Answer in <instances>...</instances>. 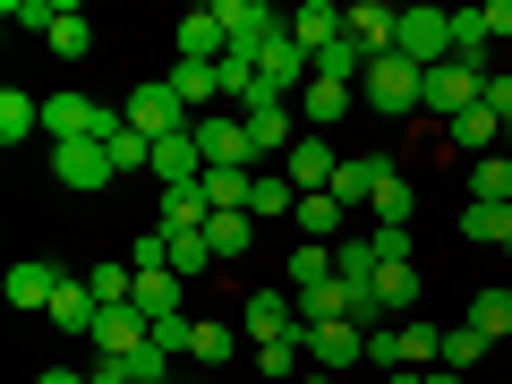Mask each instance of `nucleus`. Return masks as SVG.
<instances>
[{
  "label": "nucleus",
  "mask_w": 512,
  "mask_h": 384,
  "mask_svg": "<svg viewBox=\"0 0 512 384\" xmlns=\"http://www.w3.org/2000/svg\"><path fill=\"white\" fill-rule=\"evenodd\" d=\"M120 120L137 128L146 146H163V137H180V128H197V120H188V103L171 94V77H154V86H137V94L120 103Z\"/></svg>",
  "instance_id": "7ed1b4c3"
},
{
  "label": "nucleus",
  "mask_w": 512,
  "mask_h": 384,
  "mask_svg": "<svg viewBox=\"0 0 512 384\" xmlns=\"http://www.w3.org/2000/svg\"><path fill=\"white\" fill-rule=\"evenodd\" d=\"M419 299H427V274H419V265H376V308H384V316H402V325H410Z\"/></svg>",
  "instance_id": "2eb2a0df"
},
{
  "label": "nucleus",
  "mask_w": 512,
  "mask_h": 384,
  "mask_svg": "<svg viewBox=\"0 0 512 384\" xmlns=\"http://www.w3.org/2000/svg\"><path fill=\"white\" fill-rule=\"evenodd\" d=\"M316 282H333V248L299 239V248H291V299H299V291H316Z\"/></svg>",
  "instance_id": "72a5a7b5"
},
{
  "label": "nucleus",
  "mask_w": 512,
  "mask_h": 384,
  "mask_svg": "<svg viewBox=\"0 0 512 384\" xmlns=\"http://www.w3.org/2000/svg\"><path fill=\"white\" fill-rule=\"evenodd\" d=\"M231 350H239V333H231V325H205V316H197V342H188V359H231Z\"/></svg>",
  "instance_id": "79ce46f5"
},
{
  "label": "nucleus",
  "mask_w": 512,
  "mask_h": 384,
  "mask_svg": "<svg viewBox=\"0 0 512 384\" xmlns=\"http://www.w3.org/2000/svg\"><path fill=\"white\" fill-rule=\"evenodd\" d=\"M188 342H197V316H154V350L163 359H188Z\"/></svg>",
  "instance_id": "ea45409f"
},
{
  "label": "nucleus",
  "mask_w": 512,
  "mask_h": 384,
  "mask_svg": "<svg viewBox=\"0 0 512 384\" xmlns=\"http://www.w3.org/2000/svg\"><path fill=\"white\" fill-rule=\"evenodd\" d=\"M52 171H60V188H77V197H94V188L120 180V171H111V146H94V137H77V146H52Z\"/></svg>",
  "instance_id": "6e6552de"
},
{
  "label": "nucleus",
  "mask_w": 512,
  "mask_h": 384,
  "mask_svg": "<svg viewBox=\"0 0 512 384\" xmlns=\"http://www.w3.org/2000/svg\"><path fill=\"white\" fill-rule=\"evenodd\" d=\"M478 94H487V69H461V60H444V69H427V111H436L444 128H453L461 111H478Z\"/></svg>",
  "instance_id": "423d86ee"
},
{
  "label": "nucleus",
  "mask_w": 512,
  "mask_h": 384,
  "mask_svg": "<svg viewBox=\"0 0 512 384\" xmlns=\"http://www.w3.org/2000/svg\"><path fill=\"white\" fill-rule=\"evenodd\" d=\"M197 146H205V171H256V137L239 111H205L197 120Z\"/></svg>",
  "instance_id": "20e7f679"
},
{
  "label": "nucleus",
  "mask_w": 512,
  "mask_h": 384,
  "mask_svg": "<svg viewBox=\"0 0 512 384\" xmlns=\"http://www.w3.org/2000/svg\"><path fill=\"white\" fill-rule=\"evenodd\" d=\"M239 325H248L256 350H265V342H299V333H308V325H299V299H291V291H248V299H239Z\"/></svg>",
  "instance_id": "39448f33"
},
{
  "label": "nucleus",
  "mask_w": 512,
  "mask_h": 384,
  "mask_svg": "<svg viewBox=\"0 0 512 384\" xmlns=\"http://www.w3.org/2000/svg\"><path fill=\"white\" fill-rule=\"evenodd\" d=\"M163 239H171V274H180V282H197L205 265H214V248H205V231H163Z\"/></svg>",
  "instance_id": "f704fd0d"
},
{
  "label": "nucleus",
  "mask_w": 512,
  "mask_h": 384,
  "mask_svg": "<svg viewBox=\"0 0 512 384\" xmlns=\"http://www.w3.org/2000/svg\"><path fill=\"white\" fill-rule=\"evenodd\" d=\"M487 35H495V43L512 35V0H487Z\"/></svg>",
  "instance_id": "a18cd8bd"
},
{
  "label": "nucleus",
  "mask_w": 512,
  "mask_h": 384,
  "mask_svg": "<svg viewBox=\"0 0 512 384\" xmlns=\"http://www.w3.org/2000/svg\"><path fill=\"white\" fill-rule=\"evenodd\" d=\"M393 26H402V9H384V0H350V9H342V35L359 43L367 60L393 52Z\"/></svg>",
  "instance_id": "9d476101"
},
{
  "label": "nucleus",
  "mask_w": 512,
  "mask_h": 384,
  "mask_svg": "<svg viewBox=\"0 0 512 384\" xmlns=\"http://www.w3.org/2000/svg\"><path fill=\"white\" fill-rule=\"evenodd\" d=\"M205 248H214V265L248 256L256 248V214H214V222H205Z\"/></svg>",
  "instance_id": "bb28decb"
},
{
  "label": "nucleus",
  "mask_w": 512,
  "mask_h": 384,
  "mask_svg": "<svg viewBox=\"0 0 512 384\" xmlns=\"http://www.w3.org/2000/svg\"><path fill=\"white\" fill-rule=\"evenodd\" d=\"M350 103H359V86H333V77H308V86H299V111H308V128H316V137H325V128L342 120Z\"/></svg>",
  "instance_id": "aec40b11"
},
{
  "label": "nucleus",
  "mask_w": 512,
  "mask_h": 384,
  "mask_svg": "<svg viewBox=\"0 0 512 384\" xmlns=\"http://www.w3.org/2000/svg\"><path fill=\"white\" fill-rule=\"evenodd\" d=\"M402 333V367H444V325L436 316H410V325H393Z\"/></svg>",
  "instance_id": "c85d7f7f"
},
{
  "label": "nucleus",
  "mask_w": 512,
  "mask_h": 384,
  "mask_svg": "<svg viewBox=\"0 0 512 384\" xmlns=\"http://www.w3.org/2000/svg\"><path fill=\"white\" fill-rule=\"evenodd\" d=\"M444 137H453V154H478V163H487V154H504V120H495L487 103H478V111H461V120L444 128Z\"/></svg>",
  "instance_id": "6ab92c4d"
},
{
  "label": "nucleus",
  "mask_w": 512,
  "mask_h": 384,
  "mask_svg": "<svg viewBox=\"0 0 512 384\" xmlns=\"http://www.w3.org/2000/svg\"><path fill=\"white\" fill-rule=\"evenodd\" d=\"M367 367H402V333H393V325L367 333Z\"/></svg>",
  "instance_id": "37998d69"
},
{
  "label": "nucleus",
  "mask_w": 512,
  "mask_h": 384,
  "mask_svg": "<svg viewBox=\"0 0 512 384\" xmlns=\"http://www.w3.org/2000/svg\"><path fill=\"white\" fill-rule=\"evenodd\" d=\"M52 52H60V60H86V52H94V26H86V9H60V26H52Z\"/></svg>",
  "instance_id": "4c0bfd02"
},
{
  "label": "nucleus",
  "mask_w": 512,
  "mask_h": 384,
  "mask_svg": "<svg viewBox=\"0 0 512 384\" xmlns=\"http://www.w3.org/2000/svg\"><path fill=\"white\" fill-rule=\"evenodd\" d=\"M35 128H43V103L26 86H9V94H0V146H26Z\"/></svg>",
  "instance_id": "cd10ccee"
},
{
  "label": "nucleus",
  "mask_w": 512,
  "mask_h": 384,
  "mask_svg": "<svg viewBox=\"0 0 512 384\" xmlns=\"http://www.w3.org/2000/svg\"><path fill=\"white\" fill-rule=\"evenodd\" d=\"M359 103L367 111H384V120H402V111H419L427 103V69H410V60H367V77H359Z\"/></svg>",
  "instance_id": "f257e3e1"
},
{
  "label": "nucleus",
  "mask_w": 512,
  "mask_h": 384,
  "mask_svg": "<svg viewBox=\"0 0 512 384\" xmlns=\"http://www.w3.org/2000/svg\"><path fill=\"white\" fill-rule=\"evenodd\" d=\"M393 180V154H342V171H333V188L325 197H342L350 214H359V205H376V188Z\"/></svg>",
  "instance_id": "1a4fd4ad"
},
{
  "label": "nucleus",
  "mask_w": 512,
  "mask_h": 384,
  "mask_svg": "<svg viewBox=\"0 0 512 384\" xmlns=\"http://www.w3.org/2000/svg\"><path fill=\"white\" fill-rule=\"evenodd\" d=\"M231 35H222V9H188L180 18V60H222Z\"/></svg>",
  "instance_id": "4be33fe9"
},
{
  "label": "nucleus",
  "mask_w": 512,
  "mask_h": 384,
  "mask_svg": "<svg viewBox=\"0 0 512 384\" xmlns=\"http://www.w3.org/2000/svg\"><path fill=\"white\" fill-rule=\"evenodd\" d=\"M239 120H248V137H256V163L299 146V137H291V103H256V111H239Z\"/></svg>",
  "instance_id": "412c9836"
},
{
  "label": "nucleus",
  "mask_w": 512,
  "mask_h": 384,
  "mask_svg": "<svg viewBox=\"0 0 512 384\" xmlns=\"http://www.w3.org/2000/svg\"><path fill=\"white\" fill-rule=\"evenodd\" d=\"M256 367H265L274 384H299L291 367H308V333H299V342H265V350H256Z\"/></svg>",
  "instance_id": "e433bc0d"
},
{
  "label": "nucleus",
  "mask_w": 512,
  "mask_h": 384,
  "mask_svg": "<svg viewBox=\"0 0 512 384\" xmlns=\"http://www.w3.org/2000/svg\"><path fill=\"white\" fill-rule=\"evenodd\" d=\"M333 274L359 282V291H376V248H367V231H350L342 248H333Z\"/></svg>",
  "instance_id": "473e14b6"
},
{
  "label": "nucleus",
  "mask_w": 512,
  "mask_h": 384,
  "mask_svg": "<svg viewBox=\"0 0 512 384\" xmlns=\"http://www.w3.org/2000/svg\"><path fill=\"white\" fill-rule=\"evenodd\" d=\"M137 308L146 316H188V282L171 265H154V274H137Z\"/></svg>",
  "instance_id": "5701e85b"
},
{
  "label": "nucleus",
  "mask_w": 512,
  "mask_h": 384,
  "mask_svg": "<svg viewBox=\"0 0 512 384\" xmlns=\"http://www.w3.org/2000/svg\"><path fill=\"white\" fill-rule=\"evenodd\" d=\"M393 60H410V69H444V60H453V9H402V26H393Z\"/></svg>",
  "instance_id": "f03ea898"
},
{
  "label": "nucleus",
  "mask_w": 512,
  "mask_h": 384,
  "mask_svg": "<svg viewBox=\"0 0 512 384\" xmlns=\"http://www.w3.org/2000/svg\"><path fill=\"white\" fill-rule=\"evenodd\" d=\"M291 35H299V52H325V43H342V9H333V0H299L291 9Z\"/></svg>",
  "instance_id": "a211bd4d"
},
{
  "label": "nucleus",
  "mask_w": 512,
  "mask_h": 384,
  "mask_svg": "<svg viewBox=\"0 0 512 384\" xmlns=\"http://www.w3.org/2000/svg\"><path fill=\"white\" fill-rule=\"evenodd\" d=\"M299 384H333V376H299Z\"/></svg>",
  "instance_id": "8fccbe9b"
},
{
  "label": "nucleus",
  "mask_w": 512,
  "mask_h": 384,
  "mask_svg": "<svg viewBox=\"0 0 512 384\" xmlns=\"http://www.w3.org/2000/svg\"><path fill=\"white\" fill-rule=\"evenodd\" d=\"M291 222L316 239V248H342V239H350V205H342V197H299Z\"/></svg>",
  "instance_id": "dca6fc26"
},
{
  "label": "nucleus",
  "mask_w": 512,
  "mask_h": 384,
  "mask_svg": "<svg viewBox=\"0 0 512 384\" xmlns=\"http://www.w3.org/2000/svg\"><path fill=\"white\" fill-rule=\"evenodd\" d=\"M60 282H69V265H43V256H18V265H9V299H18V308H43L52 316V291Z\"/></svg>",
  "instance_id": "ddd939ff"
},
{
  "label": "nucleus",
  "mask_w": 512,
  "mask_h": 384,
  "mask_svg": "<svg viewBox=\"0 0 512 384\" xmlns=\"http://www.w3.org/2000/svg\"><path fill=\"white\" fill-rule=\"evenodd\" d=\"M308 359L316 367H359L367 359V325H308Z\"/></svg>",
  "instance_id": "4468645a"
},
{
  "label": "nucleus",
  "mask_w": 512,
  "mask_h": 384,
  "mask_svg": "<svg viewBox=\"0 0 512 384\" xmlns=\"http://www.w3.org/2000/svg\"><path fill=\"white\" fill-rule=\"evenodd\" d=\"M248 214H256V222H282V214H299V188H291V171H256V188H248Z\"/></svg>",
  "instance_id": "393cba45"
},
{
  "label": "nucleus",
  "mask_w": 512,
  "mask_h": 384,
  "mask_svg": "<svg viewBox=\"0 0 512 384\" xmlns=\"http://www.w3.org/2000/svg\"><path fill=\"white\" fill-rule=\"evenodd\" d=\"M333 171H342L333 137H316V128H308V137L291 146V188H299V197H325V188H333Z\"/></svg>",
  "instance_id": "f8f14e48"
},
{
  "label": "nucleus",
  "mask_w": 512,
  "mask_h": 384,
  "mask_svg": "<svg viewBox=\"0 0 512 384\" xmlns=\"http://www.w3.org/2000/svg\"><path fill=\"white\" fill-rule=\"evenodd\" d=\"M367 248H376V265H410V231H367Z\"/></svg>",
  "instance_id": "c03bdc74"
},
{
  "label": "nucleus",
  "mask_w": 512,
  "mask_h": 384,
  "mask_svg": "<svg viewBox=\"0 0 512 384\" xmlns=\"http://www.w3.org/2000/svg\"><path fill=\"white\" fill-rule=\"evenodd\" d=\"M427 384H470V376H453V367H427Z\"/></svg>",
  "instance_id": "de8ad7c7"
},
{
  "label": "nucleus",
  "mask_w": 512,
  "mask_h": 384,
  "mask_svg": "<svg viewBox=\"0 0 512 384\" xmlns=\"http://www.w3.org/2000/svg\"><path fill=\"white\" fill-rule=\"evenodd\" d=\"M214 9H222V35H231V52H239V60H256L265 43L282 35V26H291V18H274L265 0H214Z\"/></svg>",
  "instance_id": "0eeeda50"
},
{
  "label": "nucleus",
  "mask_w": 512,
  "mask_h": 384,
  "mask_svg": "<svg viewBox=\"0 0 512 384\" xmlns=\"http://www.w3.org/2000/svg\"><path fill=\"white\" fill-rule=\"evenodd\" d=\"M461 325H470V333H487V342H512V291H478Z\"/></svg>",
  "instance_id": "c756f323"
},
{
  "label": "nucleus",
  "mask_w": 512,
  "mask_h": 384,
  "mask_svg": "<svg viewBox=\"0 0 512 384\" xmlns=\"http://www.w3.org/2000/svg\"><path fill=\"white\" fill-rule=\"evenodd\" d=\"M52 325H60V333H86V342H94V325H103V299H94L86 282L69 274V282L52 291Z\"/></svg>",
  "instance_id": "f3484780"
},
{
  "label": "nucleus",
  "mask_w": 512,
  "mask_h": 384,
  "mask_svg": "<svg viewBox=\"0 0 512 384\" xmlns=\"http://www.w3.org/2000/svg\"><path fill=\"white\" fill-rule=\"evenodd\" d=\"M461 239H478V248H512V205H470V214H461Z\"/></svg>",
  "instance_id": "2f4dec72"
},
{
  "label": "nucleus",
  "mask_w": 512,
  "mask_h": 384,
  "mask_svg": "<svg viewBox=\"0 0 512 384\" xmlns=\"http://www.w3.org/2000/svg\"><path fill=\"white\" fill-rule=\"evenodd\" d=\"M111 171H154V146L137 137V128H120V137H111Z\"/></svg>",
  "instance_id": "a19ab883"
},
{
  "label": "nucleus",
  "mask_w": 512,
  "mask_h": 384,
  "mask_svg": "<svg viewBox=\"0 0 512 384\" xmlns=\"http://www.w3.org/2000/svg\"><path fill=\"white\" fill-rule=\"evenodd\" d=\"M367 214H376V231H410V222H419V188L393 171V180L376 188V205H367Z\"/></svg>",
  "instance_id": "b1692460"
},
{
  "label": "nucleus",
  "mask_w": 512,
  "mask_h": 384,
  "mask_svg": "<svg viewBox=\"0 0 512 384\" xmlns=\"http://www.w3.org/2000/svg\"><path fill=\"white\" fill-rule=\"evenodd\" d=\"M470 205H512V154L470 163Z\"/></svg>",
  "instance_id": "7c9ffc66"
},
{
  "label": "nucleus",
  "mask_w": 512,
  "mask_h": 384,
  "mask_svg": "<svg viewBox=\"0 0 512 384\" xmlns=\"http://www.w3.org/2000/svg\"><path fill=\"white\" fill-rule=\"evenodd\" d=\"M495 35H487V9H453V60L461 69H487Z\"/></svg>",
  "instance_id": "a878e982"
},
{
  "label": "nucleus",
  "mask_w": 512,
  "mask_h": 384,
  "mask_svg": "<svg viewBox=\"0 0 512 384\" xmlns=\"http://www.w3.org/2000/svg\"><path fill=\"white\" fill-rule=\"evenodd\" d=\"M171 94L188 103V120H205V111H231V103H222V69H214V60H171Z\"/></svg>",
  "instance_id": "9b49d317"
},
{
  "label": "nucleus",
  "mask_w": 512,
  "mask_h": 384,
  "mask_svg": "<svg viewBox=\"0 0 512 384\" xmlns=\"http://www.w3.org/2000/svg\"><path fill=\"white\" fill-rule=\"evenodd\" d=\"M35 384H94V367H43Z\"/></svg>",
  "instance_id": "49530a36"
},
{
  "label": "nucleus",
  "mask_w": 512,
  "mask_h": 384,
  "mask_svg": "<svg viewBox=\"0 0 512 384\" xmlns=\"http://www.w3.org/2000/svg\"><path fill=\"white\" fill-rule=\"evenodd\" d=\"M60 9H77V0H9L0 18H9V26H43V35H52V26H60Z\"/></svg>",
  "instance_id": "58836bf2"
},
{
  "label": "nucleus",
  "mask_w": 512,
  "mask_h": 384,
  "mask_svg": "<svg viewBox=\"0 0 512 384\" xmlns=\"http://www.w3.org/2000/svg\"><path fill=\"white\" fill-rule=\"evenodd\" d=\"M171 384H205V376H171Z\"/></svg>",
  "instance_id": "3c124183"
},
{
  "label": "nucleus",
  "mask_w": 512,
  "mask_h": 384,
  "mask_svg": "<svg viewBox=\"0 0 512 384\" xmlns=\"http://www.w3.org/2000/svg\"><path fill=\"white\" fill-rule=\"evenodd\" d=\"M384 384H427V376H419V367H393V376H384Z\"/></svg>",
  "instance_id": "09e8293b"
},
{
  "label": "nucleus",
  "mask_w": 512,
  "mask_h": 384,
  "mask_svg": "<svg viewBox=\"0 0 512 384\" xmlns=\"http://www.w3.org/2000/svg\"><path fill=\"white\" fill-rule=\"evenodd\" d=\"M487 350H495L487 333H470V325H444V367H453V376H470V367L487 359Z\"/></svg>",
  "instance_id": "c9c22d12"
},
{
  "label": "nucleus",
  "mask_w": 512,
  "mask_h": 384,
  "mask_svg": "<svg viewBox=\"0 0 512 384\" xmlns=\"http://www.w3.org/2000/svg\"><path fill=\"white\" fill-rule=\"evenodd\" d=\"M504 154H512V120H504Z\"/></svg>",
  "instance_id": "603ef678"
}]
</instances>
